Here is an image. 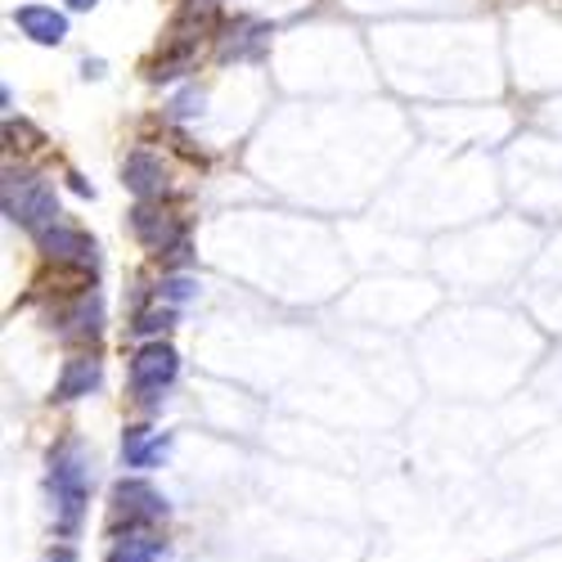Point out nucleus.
Returning <instances> with one entry per match:
<instances>
[{
  "label": "nucleus",
  "mask_w": 562,
  "mask_h": 562,
  "mask_svg": "<svg viewBox=\"0 0 562 562\" xmlns=\"http://www.w3.org/2000/svg\"><path fill=\"white\" fill-rule=\"evenodd\" d=\"M167 518V499L139 477H122L113 486V527L126 522V531H145Z\"/></svg>",
  "instance_id": "8"
},
{
  "label": "nucleus",
  "mask_w": 562,
  "mask_h": 562,
  "mask_svg": "<svg viewBox=\"0 0 562 562\" xmlns=\"http://www.w3.org/2000/svg\"><path fill=\"white\" fill-rule=\"evenodd\" d=\"M158 302H167V306H184L190 297H199V279H190L184 270H171V274H162L158 279Z\"/></svg>",
  "instance_id": "16"
},
{
  "label": "nucleus",
  "mask_w": 562,
  "mask_h": 562,
  "mask_svg": "<svg viewBox=\"0 0 562 562\" xmlns=\"http://www.w3.org/2000/svg\"><path fill=\"white\" fill-rule=\"evenodd\" d=\"M171 454V437L154 432V428H126L122 432V459L135 473H149V468H162Z\"/></svg>",
  "instance_id": "13"
},
{
  "label": "nucleus",
  "mask_w": 562,
  "mask_h": 562,
  "mask_svg": "<svg viewBox=\"0 0 562 562\" xmlns=\"http://www.w3.org/2000/svg\"><path fill=\"white\" fill-rule=\"evenodd\" d=\"M162 553H167V544H162L158 536H149V531H126L122 540H113L109 562H162Z\"/></svg>",
  "instance_id": "14"
},
{
  "label": "nucleus",
  "mask_w": 562,
  "mask_h": 562,
  "mask_svg": "<svg viewBox=\"0 0 562 562\" xmlns=\"http://www.w3.org/2000/svg\"><path fill=\"white\" fill-rule=\"evenodd\" d=\"M5 145H10V149H36V145H41V131H36L32 122H23V117H19V122L5 117Z\"/></svg>",
  "instance_id": "18"
},
{
  "label": "nucleus",
  "mask_w": 562,
  "mask_h": 562,
  "mask_svg": "<svg viewBox=\"0 0 562 562\" xmlns=\"http://www.w3.org/2000/svg\"><path fill=\"white\" fill-rule=\"evenodd\" d=\"M135 244L149 257H162L167 270H184L194 261V244H190V221L167 203H135L126 212Z\"/></svg>",
  "instance_id": "3"
},
{
  "label": "nucleus",
  "mask_w": 562,
  "mask_h": 562,
  "mask_svg": "<svg viewBox=\"0 0 562 562\" xmlns=\"http://www.w3.org/2000/svg\"><path fill=\"white\" fill-rule=\"evenodd\" d=\"M45 562H77V549H68V544H59L50 558H45Z\"/></svg>",
  "instance_id": "20"
},
{
  "label": "nucleus",
  "mask_w": 562,
  "mask_h": 562,
  "mask_svg": "<svg viewBox=\"0 0 562 562\" xmlns=\"http://www.w3.org/2000/svg\"><path fill=\"white\" fill-rule=\"evenodd\" d=\"M100 383H104V360L95 351L68 356L59 369V383H55V401H81L90 392H100Z\"/></svg>",
  "instance_id": "11"
},
{
  "label": "nucleus",
  "mask_w": 562,
  "mask_h": 562,
  "mask_svg": "<svg viewBox=\"0 0 562 562\" xmlns=\"http://www.w3.org/2000/svg\"><path fill=\"white\" fill-rule=\"evenodd\" d=\"M50 499H55V522L64 536L81 527V513L90 504V463L77 437L59 441L50 450Z\"/></svg>",
  "instance_id": "4"
},
{
  "label": "nucleus",
  "mask_w": 562,
  "mask_h": 562,
  "mask_svg": "<svg viewBox=\"0 0 562 562\" xmlns=\"http://www.w3.org/2000/svg\"><path fill=\"white\" fill-rule=\"evenodd\" d=\"M32 244H36L45 257H50L55 266L90 270V274L100 270V244L90 239V234H86L81 225H72V221H59V225H50V229H41Z\"/></svg>",
  "instance_id": "7"
},
{
  "label": "nucleus",
  "mask_w": 562,
  "mask_h": 562,
  "mask_svg": "<svg viewBox=\"0 0 562 562\" xmlns=\"http://www.w3.org/2000/svg\"><path fill=\"white\" fill-rule=\"evenodd\" d=\"M171 324H176V306L158 302V306L135 311V319H131V334H139V338H162V334L171 329Z\"/></svg>",
  "instance_id": "15"
},
{
  "label": "nucleus",
  "mask_w": 562,
  "mask_h": 562,
  "mask_svg": "<svg viewBox=\"0 0 562 562\" xmlns=\"http://www.w3.org/2000/svg\"><path fill=\"white\" fill-rule=\"evenodd\" d=\"M64 5H68V10H81V14H86V10H95L100 0H64Z\"/></svg>",
  "instance_id": "22"
},
{
  "label": "nucleus",
  "mask_w": 562,
  "mask_h": 562,
  "mask_svg": "<svg viewBox=\"0 0 562 562\" xmlns=\"http://www.w3.org/2000/svg\"><path fill=\"white\" fill-rule=\"evenodd\" d=\"M122 184L135 194V203H162L171 190V176L154 149H131L122 158Z\"/></svg>",
  "instance_id": "9"
},
{
  "label": "nucleus",
  "mask_w": 562,
  "mask_h": 562,
  "mask_svg": "<svg viewBox=\"0 0 562 562\" xmlns=\"http://www.w3.org/2000/svg\"><path fill=\"white\" fill-rule=\"evenodd\" d=\"M167 113H171L176 122H190V117H199V113H203V90H199V86L180 90V95L167 104Z\"/></svg>",
  "instance_id": "17"
},
{
  "label": "nucleus",
  "mask_w": 562,
  "mask_h": 562,
  "mask_svg": "<svg viewBox=\"0 0 562 562\" xmlns=\"http://www.w3.org/2000/svg\"><path fill=\"white\" fill-rule=\"evenodd\" d=\"M176 379H180V356H176L171 342L149 338L145 347H135V356H131V396H135V405L158 409Z\"/></svg>",
  "instance_id": "5"
},
{
  "label": "nucleus",
  "mask_w": 562,
  "mask_h": 562,
  "mask_svg": "<svg viewBox=\"0 0 562 562\" xmlns=\"http://www.w3.org/2000/svg\"><path fill=\"white\" fill-rule=\"evenodd\" d=\"M81 77H104V59H86L81 64Z\"/></svg>",
  "instance_id": "21"
},
{
  "label": "nucleus",
  "mask_w": 562,
  "mask_h": 562,
  "mask_svg": "<svg viewBox=\"0 0 562 562\" xmlns=\"http://www.w3.org/2000/svg\"><path fill=\"white\" fill-rule=\"evenodd\" d=\"M68 190H72V194H81V199H95V190H90V184H86L77 171H68Z\"/></svg>",
  "instance_id": "19"
},
{
  "label": "nucleus",
  "mask_w": 562,
  "mask_h": 562,
  "mask_svg": "<svg viewBox=\"0 0 562 562\" xmlns=\"http://www.w3.org/2000/svg\"><path fill=\"white\" fill-rule=\"evenodd\" d=\"M0 207H5V221L27 229L32 239L41 229H50V225L64 221L55 184L45 180L41 171H27V167H5V180H0Z\"/></svg>",
  "instance_id": "1"
},
{
  "label": "nucleus",
  "mask_w": 562,
  "mask_h": 562,
  "mask_svg": "<svg viewBox=\"0 0 562 562\" xmlns=\"http://www.w3.org/2000/svg\"><path fill=\"white\" fill-rule=\"evenodd\" d=\"M50 329H55V338L68 342V347L95 342V338L104 334V297L95 293V284L81 289V293H72V297H64V302L55 306V315H50Z\"/></svg>",
  "instance_id": "6"
},
{
  "label": "nucleus",
  "mask_w": 562,
  "mask_h": 562,
  "mask_svg": "<svg viewBox=\"0 0 562 562\" xmlns=\"http://www.w3.org/2000/svg\"><path fill=\"white\" fill-rule=\"evenodd\" d=\"M221 27H216V10H212V0H194V5H184L176 19H171V27H167V36H162V50H158V59L145 68L149 72V81H176V77H184L194 68V59H199V45L207 41V36H216Z\"/></svg>",
  "instance_id": "2"
},
{
  "label": "nucleus",
  "mask_w": 562,
  "mask_h": 562,
  "mask_svg": "<svg viewBox=\"0 0 562 562\" xmlns=\"http://www.w3.org/2000/svg\"><path fill=\"white\" fill-rule=\"evenodd\" d=\"M270 50V27L257 19H229L216 32V59L239 64V59H261Z\"/></svg>",
  "instance_id": "10"
},
{
  "label": "nucleus",
  "mask_w": 562,
  "mask_h": 562,
  "mask_svg": "<svg viewBox=\"0 0 562 562\" xmlns=\"http://www.w3.org/2000/svg\"><path fill=\"white\" fill-rule=\"evenodd\" d=\"M10 23L32 41V45H64L68 41V14L55 5H19Z\"/></svg>",
  "instance_id": "12"
}]
</instances>
